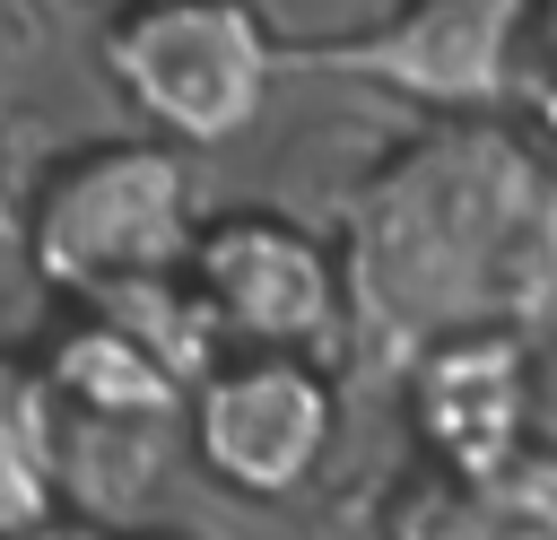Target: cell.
<instances>
[{"mask_svg": "<svg viewBox=\"0 0 557 540\" xmlns=\"http://www.w3.org/2000/svg\"><path fill=\"white\" fill-rule=\"evenodd\" d=\"M96 9H122V0H96Z\"/></svg>", "mask_w": 557, "mask_h": 540, "instance_id": "4fadbf2b", "label": "cell"}, {"mask_svg": "<svg viewBox=\"0 0 557 540\" xmlns=\"http://www.w3.org/2000/svg\"><path fill=\"white\" fill-rule=\"evenodd\" d=\"M374 540H557V435L479 470L409 462L374 514Z\"/></svg>", "mask_w": 557, "mask_h": 540, "instance_id": "ba28073f", "label": "cell"}, {"mask_svg": "<svg viewBox=\"0 0 557 540\" xmlns=\"http://www.w3.org/2000/svg\"><path fill=\"white\" fill-rule=\"evenodd\" d=\"M348 348L400 375L435 340H557V148L531 122H418L339 200Z\"/></svg>", "mask_w": 557, "mask_h": 540, "instance_id": "6da1fadb", "label": "cell"}, {"mask_svg": "<svg viewBox=\"0 0 557 540\" xmlns=\"http://www.w3.org/2000/svg\"><path fill=\"white\" fill-rule=\"evenodd\" d=\"M17 209H26V183L9 165V131H0V244H17Z\"/></svg>", "mask_w": 557, "mask_h": 540, "instance_id": "8fae6325", "label": "cell"}, {"mask_svg": "<svg viewBox=\"0 0 557 540\" xmlns=\"http://www.w3.org/2000/svg\"><path fill=\"white\" fill-rule=\"evenodd\" d=\"M70 514V418L35 348H0V540H44Z\"/></svg>", "mask_w": 557, "mask_h": 540, "instance_id": "9c48e42d", "label": "cell"}, {"mask_svg": "<svg viewBox=\"0 0 557 540\" xmlns=\"http://www.w3.org/2000/svg\"><path fill=\"white\" fill-rule=\"evenodd\" d=\"M183 453L235 505H296L339 453V366L218 357L183 401Z\"/></svg>", "mask_w": 557, "mask_h": 540, "instance_id": "8992f818", "label": "cell"}, {"mask_svg": "<svg viewBox=\"0 0 557 540\" xmlns=\"http://www.w3.org/2000/svg\"><path fill=\"white\" fill-rule=\"evenodd\" d=\"M87 540H183V531H157V523H96Z\"/></svg>", "mask_w": 557, "mask_h": 540, "instance_id": "7c38bea8", "label": "cell"}, {"mask_svg": "<svg viewBox=\"0 0 557 540\" xmlns=\"http://www.w3.org/2000/svg\"><path fill=\"white\" fill-rule=\"evenodd\" d=\"M200 192H191V157L122 131V139H78L61 148L17 209V253L26 270L61 296V314L139 296L183 279L191 244H200Z\"/></svg>", "mask_w": 557, "mask_h": 540, "instance_id": "7a4b0ae2", "label": "cell"}, {"mask_svg": "<svg viewBox=\"0 0 557 540\" xmlns=\"http://www.w3.org/2000/svg\"><path fill=\"white\" fill-rule=\"evenodd\" d=\"M400 418L418 462L435 470H479L522 444H540V348L513 331H470L418 348L400 375Z\"/></svg>", "mask_w": 557, "mask_h": 540, "instance_id": "52a82bcc", "label": "cell"}, {"mask_svg": "<svg viewBox=\"0 0 557 540\" xmlns=\"http://www.w3.org/2000/svg\"><path fill=\"white\" fill-rule=\"evenodd\" d=\"M531 113H557V0L531 9Z\"/></svg>", "mask_w": 557, "mask_h": 540, "instance_id": "30bf717a", "label": "cell"}, {"mask_svg": "<svg viewBox=\"0 0 557 540\" xmlns=\"http://www.w3.org/2000/svg\"><path fill=\"white\" fill-rule=\"evenodd\" d=\"M96 70L148 139L200 157L261 131L287 44L261 0H122L96 26Z\"/></svg>", "mask_w": 557, "mask_h": 540, "instance_id": "3957f363", "label": "cell"}, {"mask_svg": "<svg viewBox=\"0 0 557 540\" xmlns=\"http://www.w3.org/2000/svg\"><path fill=\"white\" fill-rule=\"evenodd\" d=\"M531 9L540 0H392L383 17L313 44L305 61L392 105H418V122H522Z\"/></svg>", "mask_w": 557, "mask_h": 540, "instance_id": "277c9868", "label": "cell"}, {"mask_svg": "<svg viewBox=\"0 0 557 540\" xmlns=\"http://www.w3.org/2000/svg\"><path fill=\"white\" fill-rule=\"evenodd\" d=\"M191 305L209 314L226 357H339L348 348V287L331 235L278 209H209L183 261Z\"/></svg>", "mask_w": 557, "mask_h": 540, "instance_id": "5b68a950", "label": "cell"}]
</instances>
